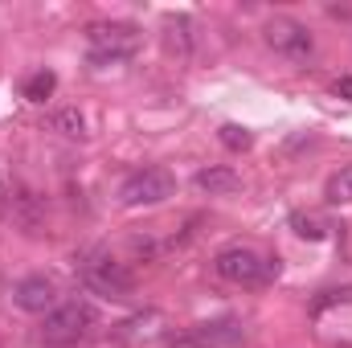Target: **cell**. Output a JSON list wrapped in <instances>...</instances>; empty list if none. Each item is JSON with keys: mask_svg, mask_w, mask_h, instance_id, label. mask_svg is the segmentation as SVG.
Masks as SVG:
<instances>
[{"mask_svg": "<svg viewBox=\"0 0 352 348\" xmlns=\"http://www.w3.org/2000/svg\"><path fill=\"white\" fill-rule=\"evenodd\" d=\"M213 270H217L226 283L263 287L270 279H278V259H263V254L250 250V246H226V250L213 259Z\"/></svg>", "mask_w": 352, "mask_h": 348, "instance_id": "1", "label": "cell"}, {"mask_svg": "<svg viewBox=\"0 0 352 348\" xmlns=\"http://www.w3.org/2000/svg\"><path fill=\"white\" fill-rule=\"evenodd\" d=\"M94 324H98V316L87 299H70V303H58L41 320V340L45 345H78Z\"/></svg>", "mask_w": 352, "mask_h": 348, "instance_id": "2", "label": "cell"}, {"mask_svg": "<svg viewBox=\"0 0 352 348\" xmlns=\"http://www.w3.org/2000/svg\"><path fill=\"white\" fill-rule=\"evenodd\" d=\"M78 279H82L87 291L102 295V299H127L135 291V274L123 262H115L111 254H90V259H82Z\"/></svg>", "mask_w": 352, "mask_h": 348, "instance_id": "3", "label": "cell"}, {"mask_svg": "<svg viewBox=\"0 0 352 348\" xmlns=\"http://www.w3.org/2000/svg\"><path fill=\"white\" fill-rule=\"evenodd\" d=\"M94 62H123L135 54L140 45V29L135 25H119V21H94L87 29Z\"/></svg>", "mask_w": 352, "mask_h": 348, "instance_id": "4", "label": "cell"}, {"mask_svg": "<svg viewBox=\"0 0 352 348\" xmlns=\"http://www.w3.org/2000/svg\"><path fill=\"white\" fill-rule=\"evenodd\" d=\"M176 193V176L168 168H140V173H131L123 180V188H119V201L127 205V209H140V205H160V201H168Z\"/></svg>", "mask_w": 352, "mask_h": 348, "instance_id": "5", "label": "cell"}, {"mask_svg": "<svg viewBox=\"0 0 352 348\" xmlns=\"http://www.w3.org/2000/svg\"><path fill=\"white\" fill-rule=\"evenodd\" d=\"M263 33H266V45H270L274 54L291 58V62H307V58L316 54V37H311V29L299 25V21H291V17H274V21H266Z\"/></svg>", "mask_w": 352, "mask_h": 348, "instance_id": "6", "label": "cell"}, {"mask_svg": "<svg viewBox=\"0 0 352 348\" xmlns=\"http://www.w3.org/2000/svg\"><path fill=\"white\" fill-rule=\"evenodd\" d=\"M12 303L29 316H50L58 307V295H54V283L45 274H29L12 287Z\"/></svg>", "mask_w": 352, "mask_h": 348, "instance_id": "7", "label": "cell"}, {"mask_svg": "<svg viewBox=\"0 0 352 348\" xmlns=\"http://www.w3.org/2000/svg\"><path fill=\"white\" fill-rule=\"evenodd\" d=\"M242 340V324L221 320V324H197L188 336H173V348H234Z\"/></svg>", "mask_w": 352, "mask_h": 348, "instance_id": "8", "label": "cell"}, {"mask_svg": "<svg viewBox=\"0 0 352 348\" xmlns=\"http://www.w3.org/2000/svg\"><path fill=\"white\" fill-rule=\"evenodd\" d=\"M192 184L201 193H209V197H221V193L242 188V176L234 173V168H226V164H209V168H201V173L192 176Z\"/></svg>", "mask_w": 352, "mask_h": 348, "instance_id": "9", "label": "cell"}, {"mask_svg": "<svg viewBox=\"0 0 352 348\" xmlns=\"http://www.w3.org/2000/svg\"><path fill=\"white\" fill-rule=\"evenodd\" d=\"M50 127L62 131L66 140H82V135H87V119H82V111H74V107L54 111V115H50Z\"/></svg>", "mask_w": 352, "mask_h": 348, "instance_id": "10", "label": "cell"}, {"mask_svg": "<svg viewBox=\"0 0 352 348\" xmlns=\"http://www.w3.org/2000/svg\"><path fill=\"white\" fill-rule=\"evenodd\" d=\"M324 197H328L332 205H352V164H340L336 173L328 176Z\"/></svg>", "mask_w": 352, "mask_h": 348, "instance_id": "11", "label": "cell"}, {"mask_svg": "<svg viewBox=\"0 0 352 348\" xmlns=\"http://www.w3.org/2000/svg\"><path fill=\"white\" fill-rule=\"evenodd\" d=\"M164 29H168V50H176V54L184 58V54L192 50V21H188V17H168Z\"/></svg>", "mask_w": 352, "mask_h": 348, "instance_id": "12", "label": "cell"}, {"mask_svg": "<svg viewBox=\"0 0 352 348\" xmlns=\"http://www.w3.org/2000/svg\"><path fill=\"white\" fill-rule=\"evenodd\" d=\"M291 230H295L299 238H307V242H320V238L328 234V221L316 217V213H291Z\"/></svg>", "mask_w": 352, "mask_h": 348, "instance_id": "13", "label": "cell"}, {"mask_svg": "<svg viewBox=\"0 0 352 348\" xmlns=\"http://www.w3.org/2000/svg\"><path fill=\"white\" fill-rule=\"evenodd\" d=\"M54 90H58V74H54V70H37V74L25 83V98H29V102H45Z\"/></svg>", "mask_w": 352, "mask_h": 348, "instance_id": "14", "label": "cell"}, {"mask_svg": "<svg viewBox=\"0 0 352 348\" xmlns=\"http://www.w3.org/2000/svg\"><path fill=\"white\" fill-rule=\"evenodd\" d=\"M217 140H221L230 152H250V144H254V135H250L246 127H238V123H226V127L217 131Z\"/></svg>", "mask_w": 352, "mask_h": 348, "instance_id": "15", "label": "cell"}, {"mask_svg": "<svg viewBox=\"0 0 352 348\" xmlns=\"http://www.w3.org/2000/svg\"><path fill=\"white\" fill-rule=\"evenodd\" d=\"M332 90H336V98H352V78H340Z\"/></svg>", "mask_w": 352, "mask_h": 348, "instance_id": "16", "label": "cell"}]
</instances>
